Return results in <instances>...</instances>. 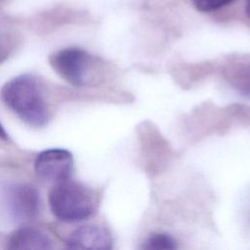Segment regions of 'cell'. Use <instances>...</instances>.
<instances>
[{"instance_id": "obj_1", "label": "cell", "mask_w": 250, "mask_h": 250, "mask_svg": "<svg viewBox=\"0 0 250 250\" xmlns=\"http://www.w3.org/2000/svg\"><path fill=\"white\" fill-rule=\"evenodd\" d=\"M1 99L21 120L32 127L48 122L49 111L35 77L21 74L9 80L1 90Z\"/></svg>"}, {"instance_id": "obj_2", "label": "cell", "mask_w": 250, "mask_h": 250, "mask_svg": "<svg viewBox=\"0 0 250 250\" xmlns=\"http://www.w3.org/2000/svg\"><path fill=\"white\" fill-rule=\"evenodd\" d=\"M100 194L96 189L72 180H64L51 188L49 205L59 220L66 223L84 221L98 210Z\"/></svg>"}, {"instance_id": "obj_3", "label": "cell", "mask_w": 250, "mask_h": 250, "mask_svg": "<svg viewBox=\"0 0 250 250\" xmlns=\"http://www.w3.org/2000/svg\"><path fill=\"white\" fill-rule=\"evenodd\" d=\"M52 68L63 80L74 86L99 83L104 73L102 62L79 48H64L49 57Z\"/></svg>"}, {"instance_id": "obj_8", "label": "cell", "mask_w": 250, "mask_h": 250, "mask_svg": "<svg viewBox=\"0 0 250 250\" xmlns=\"http://www.w3.org/2000/svg\"><path fill=\"white\" fill-rule=\"evenodd\" d=\"M7 247L12 250H48L53 248V241L42 229L23 227L10 235Z\"/></svg>"}, {"instance_id": "obj_6", "label": "cell", "mask_w": 250, "mask_h": 250, "mask_svg": "<svg viewBox=\"0 0 250 250\" xmlns=\"http://www.w3.org/2000/svg\"><path fill=\"white\" fill-rule=\"evenodd\" d=\"M69 249L108 250L112 248L110 232L103 226L86 225L73 230L66 239Z\"/></svg>"}, {"instance_id": "obj_12", "label": "cell", "mask_w": 250, "mask_h": 250, "mask_svg": "<svg viewBox=\"0 0 250 250\" xmlns=\"http://www.w3.org/2000/svg\"><path fill=\"white\" fill-rule=\"evenodd\" d=\"M245 14L250 21V0H245Z\"/></svg>"}, {"instance_id": "obj_5", "label": "cell", "mask_w": 250, "mask_h": 250, "mask_svg": "<svg viewBox=\"0 0 250 250\" xmlns=\"http://www.w3.org/2000/svg\"><path fill=\"white\" fill-rule=\"evenodd\" d=\"M5 208L9 216L23 222L34 218L39 212V193L29 185H15L8 188L4 197Z\"/></svg>"}, {"instance_id": "obj_7", "label": "cell", "mask_w": 250, "mask_h": 250, "mask_svg": "<svg viewBox=\"0 0 250 250\" xmlns=\"http://www.w3.org/2000/svg\"><path fill=\"white\" fill-rule=\"evenodd\" d=\"M222 73L232 88L250 98V56L229 58L223 64Z\"/></svg>"}, {"instance_id": "obj_11", "label": "cell", "mask_w": 250, "mask_h": 250, "mask_svg": "<svg viewBox=\"0 0 250 250\" xmlns=\"http://www.w3.org/2000/svg\"><path fill=\"white\" fill-rule=\"evenodd\" d=\"M8 138H9V137H8V134H7L6 130L3 128V126H2L1 123H0V139L7 141Z\"/></svg>"}, {"instance_id": "obj_9", "label": "cell", "mask_w": 250, "mask_h": 250, "mask_svg": "<svg viewBox=\"0 0 250 250\" xmlns=\"http://www.w3.org/2000/svg\"><path fill=\"white\" fill-rule=\"evenodd\" d=\"M177 247L176 239L164 232L151 233L143 244V248L147 250H174Z\"/></svg>"}, {"instance_id": "obj_4", "label": "cell", "mask_w": 250, "mask_h": 250, "mask_svg": "<svg viewBox=\"0 0 250 250\" xmlns=\"http://www.w3.org/2000/svg\"><path fill=\"white\" fill-rule=\"evenodd\" d=\"M73 166V156L64 148L43 150L36 156L34 162V169L38 177L54 183L69 179Z\"/></svg>"}, {"instance_id": "obj_10", "label": "cell", "mask_w": 250, "mask_h": 250, "mask_svg": "<svg viewBox=\"0 0 250 250\" xmlns=\"http://www.w3.org/2000/svg\"><path fill=\"white\" fill-rule=\"evenodd\" d=\"M233 0H190L197 11L203 13L214 12L230 4Z\"/></svg>"}]
</instances>
